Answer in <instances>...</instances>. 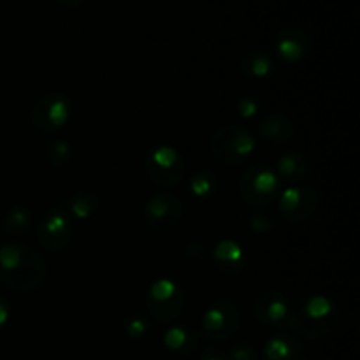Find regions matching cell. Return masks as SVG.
I'll return each instance as SVG.
<instances>
[{
    "mask_svg": "<svg viewBox=\"0 0 360 360\" xmlns=\"http://www.w3.org/2000/svg\"><path fill=\"white\" fill-rule=\"evenodd\" d=\"M199 360H231L229 354L218 347H206L200 352Z\"/></svg>",
    "mask_w": 360,
    "mask_h": 360,
    "instance_id": "29",
    "label": "cell"
},
{
    "mask_svg": "<svg viewBox=\"0 0 360 360\" xmlns=\"http://www.w3.org/2000/svg\"><path fill=\"white\" fill-rule=\"evenodd\" d=\"M60 7H65V9H76V7L83 6L86 0H55Z\"/></svg>",
    "mask_w": 360,
    "mask_h": 360,
    "instance_id": "31",
    "label": "cell"
},
{
    "mask_svg": "<svg viewBox=\"0 0 360 360\" xmlns=\"http://www.w3.org/2000/svg\"><path fill=\"white\" fill-rule=\"evenodd\" d=\"M229 359L231 360H259V348L248 340H238L229 348Z\"/></svg>",
    "mask_w": 360,
    "mask_h": 360,
    "instance_id": "27",
    "label": "cell"
},
{
    "mask_svg": "<svg viewBox=\"0 0 360 360\" xmlns=\"http://www.w3.org/2000/svg\"><path fill=\"white\" fill-rule=\"evenodd\" d=\"M283 183L278 178L276 171L267 164H253L243 171L239 178V195L253 210H264L276 202L281 193Z\"/></svg>",
    "mask_w": 360,
    "mask_h": 360,
    "instance_id": "3",
    "label": "cell"
},
{
    "mask_svg": "<svg viewBox=\"0 0 360 360\" xmlns=\"http://www.w3.org/2000/svg\"><path fill=\"white\" fill-rule=\"evenodd\" d=\"M34 232L42 248L53 253H60L72 241L74 220L62 206V202L55 204L35 218Z\"/></svg>",
    "mask_w": 360,
    "mask_h": 360,
    "instance_id": "7",
    "label": "cell"
},
{
    "mask_svg": "<svg viewBox=\"0 0 360 360\" xmlns=\"http://www.w3.org/2000/svg\"><path fill=\"white\" fill-rule=\"evenodd\" d=\"M290 304L287 295L278 290H266L252 301L253 319L267 329H288Z\"/></svg>",
    "mask_w": 360,
    "mask_h": 360,
    "instance_id": "12",
    "label": "cell"
},
{
    "mask_svg": "<svg viewBox=\"0 0 360 360\" xmlns=\"http://www.w3.org/2000/svg\"><path fill=\"white\" fill-rule=\"evenodd\" d=\"M248 225L255 234H267L278 227L276 218L266 210H252V213L248 214Z\"/></svg>",
    "mask_w": 360,
    "mask_h": 360,
    "instance_id": "25",
    "label": "cell"
},
{
    "mask_svg": "<svg viewBox=\"0 0 360 360\" xmlns=\"http://www.w3.org/2000/svg\"><path fill=\"white\" fill-rule=\"evenodd\" d=\"M120 329H122V333L129 340H143V338H146L150 334L151 322L148 316L134 311L123 316L122 322H120Z\"/></svg>",
    "mask_w": 360,
    "mask_h": 360,
    "instance_id": "24",
    "label": "cell"
},
{
    "mask_svg": "<svg viewBox=\"0 0 360 360\" xmlns=\"http://www.w3.org/2000/svg\"><path fill=\"white\" fill-rule=\"evenodd\" d=\"M241 74L253 81H266L276 74L274 60L262 49H250L241 56L239 62Z\"/></svg>",
    "mask_w": 360,
    "mask_h": 360,
    "instance_id": "21",
    "label": "cell"
},
{
    "mask_svg": "<svg viewBox=\"0 0 360 360\" xmlns=\"http://www.w3.org/2000/svg\"><path fill=\"white\" fill-rule=\"evenodd\" d=\"M236 109H238V115L243 120H252L262 112V101L255 94L241 95L238 102H236Z\"/></svg>",
    "mask_w": 360,
    "mask_h": 360,
    "instance_id": "26",
    "label": "cell"
},
{
    "mask_svg": "<svg viewBox=\"0 0 360 360\" xmlns=\"http://www.w3.org/2000/svg\"><path fill=\"white\" fill-rule=\"evenodd\" d=\"M218 188H220V183H218L217 174L211 171H206V169L195 171L188 178V192L199 200L213 199L218 193Z\"/></svg>",
    "mask_w": 360,
    "mask_h": 360,
    "instance_id": "22",
    "label": "cell"
},
{
    "mask_svg": "<svg viewBox=\"0 0 360 360\" xmlns=\"http://www.w3.org/2000/svg\"><path fill=\"white\" fill-rule=\"evenodd\" d=\"M274 171H276L281 183H287L288 186L302 185L309 174V160L308 157L299 150L285 151V153L278 158V164Z\"/></svg>",
    "mask_w": 360,
    "mask_h": 360,
    "instance_id": "18",
    "label": "cell"
},
{
    "mask_svg": "<svg viewBox=\"0 0 360 360\" xmlns=\"http://www.w3.org/2000/svg\"><path fill=\"white\" fill-rule=\"evenodd\" d=\"M186 259H192V260H204L207 257V246L204 245L202 241H190L188 245L185 246L183 250Z\"/></svg>",
    "mask_w": 360,
    "mask_h": 360,
    "instance_id": "28",
    "label": "cell"
},
{
    "mask_svg": "<svg viewBox=\"0 0 360 360\" xmlns=\"http://www.w3.org/2000/svg\"><path fill=\"white\" fill-rule=\"evenodd\" d=\"M262 360H308V352L301 340L287 333H278L266 341Z\"/></svg>",
    "mask_w": 360,
    "mask_h": 360,
    "instance_id": "16",
    "label": "cell"
},
{
    "mask_svg": "<svg viewBox=\"0 0 360 360\" xmlns=\"http://www.w3.org/2000/svg\"><path fill=\"white\" fill-rule=\"evenodd\" d=\"M211 259L217 271L229 278L241 274L248 262L245 248L234 239H221L220 243H217L211 252Z\"/></svg>",
    "mask_w": 360,
    "mask_h": 360,
    "instance_id": "14",
    "label": "cell"
},
{
    "mask_svg": "<svg viewBox=\"0 0 360 360\" xmlns=\"http://www.w3.org/2000/svg\"><path fill=\"white\" fill-rule=\"evenodd\" d=\"M72 146L62 137H53L44 144V158L53 169H65L72 162Z\"/></svg>",
    "mask_w": 360,
    "mask_h": 360,
    "instance_id": "23",
    "label": "cell"
},
{
    "mask_svg": "<svg viewBox=\"0 0 360 360\" xmlns=\"http://www.w3.org/2000/svg\"><path fill=\"white\" fill-rule=\"evenodd\" d=\"M162 345L165 350L179 357H190L199 350L200 333L183 323H171L162 334Z\"/></svg>",
    "mask_w": 360,
    "mask_h": 360,
    "instance_id": "15",
    "label": "cell"
},
{
    "mask_svg": "<svg viewBox=\"0 0 360 360\" xmlns=\"http://www.w3.org/2000/svg\"><path fill=\"white\" fill-rule=\"evenodd\" d=\"M213 157L224 165H241L255 153L257 139L245 125H224L211 136Z\"/></svg>",
    "mask_w": 360,
    "mask_h": 360,
    "instance_id": "5",
    "label": "cell"
},
{
    "mask_svg": "<svg viewBox=\"0 0 360 360\" xmlns=\"http://www.w3.org/2000/svg\"><path fill=\"white\" fill-rule=\"evenodd\" d=\"M72 102L62 91H51L34 102L30 109V123L42 136H53L69 123Z\"/></svg>",
    "mask_w": 360,
    "mask_h": 360,
    "instance_id": "8",
    "label": "cell"
},
{
    "mask_svg": "<svg viewBox=\"0 0 360 360\" xmlns=\"http://www.w3.org/2000/svg\"><path fill=\"white\" fill-rule=\"evenodd\" d=\"M146 308L151 319L160 323H174L185 311L186 295L179 281L174 278H155L146 290Z\"/></svg>",
    "mask_w": 360,
    "mask_h": 360,
    "instance_id": "4",
    "label": "cell"
},
{
    "mask_svg": "<svg viewBox=\"0 0 360 360\" xmlns=\"http://www.w3.org/2000/svg\"><path fill=\"white\" fill-rule=\"evenodd\" d=\"M35 225V213L25 204H16L4 213L0 220V231L7 238H21L28 234Z\"/></svg>",
    "mask_w": 360,
    "mask_h": 360,
    "instance_id": "20",
    "label": "cell"
},
{
    "mask_svg": "<svg viewBox=\"0 0 360 360\" xmlns=\"http://www.w3.org/2000/svg\"><path fill=\"white\" fill-rule=\"evenodd\" d=\"M341 320L340 308L323 294H311L290 304L288 329L304 340H322L338 329Z\"/></svg>",
    "mask_w": 360,
    "mask_h": 360,
    "instance_id": "2",
    "label": "cell"
},
{
    "mask_svg": "<svg viewBox=\"0 0 360 360\" xmlns=\"http://www.w3.org/2000/svg\"><path fill=\"white\" fill-rule=\"evenodd\" d=\"M241 327V313L231 299H217L204 311L200 320V336L211 341H229Z\"/></svg>",
    "mask_w": 360,
    "mask_h": 360,
    "instance_id": "9",
    "label": "cell"
},
{
    "mask_svg": "<svg viewBox=\"0 0 360 360\" xmlns=\"http://www.w3.org/2000/svg\"><path fill=\"white\" fill-rule=\"evenodd\" d=\"M257 130L264 143L285 144L295 136V123L283 112H267L260 118Z\"/></svg>",
    "mask_w": 360,
    "mask_h": 360,
    "instance_id": "17",
    "label": "cell"
},
{
    "mask_svg": "<svg viewBox=\"0 0 360 360\" xmlns=\"http://www.w3.org/2000/svg\"><path fill=\"white\" fill-rule=\"evenodd\" d=\"M313 39L308 30L301 27L281 28L274 39V51L285 63H297L311 53Z\"/></svg>",
    "mask_w": 360,
    "mask_h": 360,
    "instance_id": "13",
    "label": "cell"
},
{
    "mask_svg": "<svg viewBox=\"0 0 360 360\" xmlns=\"http://www.w3.org/2000/svg\"><path fill=\"white\" fill-rule=\"evenodd\" d=\"M48 264L35 248L21 241L0 245V283L9 290L30 294L48 280Z\"/></svg>",
    "mask_w": 360,
    "mask_h": 360,
    "instance_id": "1",
    "label": "cell"
},
{
    "mask_svg": "<svg viewBox=\"0 0 360 360\" xmlns=\"http://www.w3.org/2000/svg\"><path fill=\"white\" fill-rule=\"evenodd\" d=\"M62 206L65 207L67 213L70 214L74 221H86L98 213L102 206V200L97 192L94 190H76L70 193L65 200H62Z\"/></svg>",
    "mask_w": 360,
    "mask_h": 360,
    "instance_id": "19",
    "label": "cell"
},
{
    "mask_svg": "<svg viewBox=\"0 0 360 360\" xmlns=\"http://www.w3.org/2000/svg\"><path fill=\"white\" fill-rule=\"evenodd\" d=\"M278 213L290 224H306L315 217L320 206V195L308 185H292L281 190L276 199Z\"/></svg>",
    "mask_w": 360,
    "mask_h": 360,
    "instance_id": "10",
    "label": "cell"
},
{
    "mask_svg": "<svg viewBox=\"0 0 360 360\" xmlns=\"http://www.w3.org/2000/svg\"><path fill=\"white\" fill-rule=\"evenodd\" d=\"M11 320V304L4 297H0V329L6 327Z\"/></svg>",
    "mask_w": 360,
    "mask_h": 360,
    "instance_id": "30",
    "label": "cell"
},
{
    "mask_svg": "<svg viewBox=\"0 0 360 360\" xmlns=\"http://www.w3.org/2000/svg\"><path fill=\"white\" fill-rule=\"evenodd\" d=\"M143 167L151 183L162 188H174L183 181L186 172L185 158L178 148L171 144H158L146 151Z\"/></svg>",
    "mask_w": 360,
    "mask_h": 360,
    "instance_id": "6",
    "label": "cell"
},
{
    "mask_svg": "<svg viewBox=\"0 0 360 360\" xmlns=\"http://www.w3.org/2000/svg\"><path fill=\"white\" fill-rule=\"evenodd\" d=\"M183 200L169 192H158L146 200L143 210L144 221L155 232H169L178 227L183 218Z\"/></svg>",
    "mask_w": 360,
    "mask_h": 360,
    "instance_id": "11",
    "label": "cell"
}]
</instances>
